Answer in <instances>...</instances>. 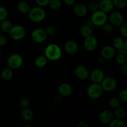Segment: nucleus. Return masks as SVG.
Listing matches in <instances>:
<instances>
[{
  "mask_svg": "<svg viewBox=\"0 0 127 127\" xmlns=\"http://www.w3.org/2000/svg\"><path fill=\"white\" fill-rule=\"evenodd\" d=\"M62 55V50L60 47L55 43L48 45L45 50V56L48 60H58L61 58Z\"/></svg>",
  "mask_w": 127,
  "mask_h": 127,
  "instance_id": "f257e3e1",
  "label": "nucleus"
},
{
  "mask_svg": "<svg viewBox=\"0 0 127 127\" xmlns=\"http://www.w3.org/2000/svg\"><path fill=\"white\" fill-rule=\"evenodd\" d=\"M30 19L34 22H40L45 19V11L41 7H34L31 9L28 12Z\"/></svg>",
  "mask_w": 127,
  "mask_h": 127,
  "instance_id": "f03ea898",
  "label": "nucleus"
},
{
  "mask_svg": "<svg viewBox=\"0 0 127 127\" xmlns=\"http://www.w3.org/2000/svg\"><path fill=\"white\" fill-rule=\"evenodd\" d=\"M91 19L94 26H102L107 21V16L105 12L99 9L93 12Z\"/></svg>",
  "mask_w": 127,
  "mask_h": 127,
  "instance_id": "7ed1b4c3",
  "label": "nucleus"
},
{
  "mask_svg": "<svg viewBox=\"0 0 127 127\" xmlns=\"http://www.w3.org/2000/svg\"><path fill=\"white\" fill-rule=\"evenodd\" d=\"M103 89L101 85L97 83H93L88 88L87 94L92 99H97L102 95Z\"/></svg>",
  "mask_w": 127,
  "mask_h": 127,
  "instance_id": "20e7f679",
  "label": "nucleus"
},
{
  "mask_svg": "<svg viewBox=\"0 0 127 127\" xmlns=\"http://www.w3.org/2000/svg\"><path fill=\"white\" fill-rule=\"evenodd\" d=\"M10 37L15 40H19L22 39L26 35V30L21 26H12L9 31Z\"/></svg>",
  "mask_w": 127,
  "mask_h": 127,
  "instance_id": "39448f33",
  "label": "nucleus"
},
{
  "mask_svg": "<svg viewBox=\"0 0 127 127\" xmlns=\"http://www.w3.org/2000/svg\"><path fill=\"white\" fill-rule=\"evenodd\" d=\"M23 64V59L20 55L12 54L7 60V64L12 69H18Z\"/></svg>",
  "mask_w": 127,
  "mask_h": 127,
  "instance_id": "423d86ee",
  "label": "nucleus"
},
{
  "mask_svg": "<svg viewBox=\"0 0 127 127\" xmlns=\"http://www.w3.org/2000/svg\"><path fill=\"white\" fill-rule=\"evenodd\" d=\"M47 34L45 30L42 29H36L32 31L31 33V38L33 42L40 43L44 42L47 39Z\"/></svg>",
  "mask_w": 127,
  "mask_h": 127,
  "instance_id": "0eeeda50",
  "label": "nucleus"
},
{
  "mask_svg": "<svg viewBox=\"0 0 127 127\" xmlns=\"http://www.w3.org/2000/svg\"><path fill=\"white\" fill-rule=\"evenodd\" d=\"M100 83H101V86L103 90L108 92L114 91L117 88V85L116 80L112 77L104 78Z\"/></svg>",
  "mask_w": 127,
  "mask_h": 127,
  "instance_id": "6e6552de",
  "label": "nucleus"
},
{
  "mask_svg": "<svg viewBox=\"0 0 127 127\" xmlns=\"http://www.w3.org/2000/svg\"><path fill=\"white\" fill-rule=\"evenodd\" d=\"M97 40L95 37L91 35L85 38L84 42V47L88 51H93L97 47Z\"/></svg>",
  "mask_w": 127,
  "mask_h": 127,
  "instance_id": "1a4fd4ad",
  "label": "nucleus"
},
{
  "mask_svg": "<svg viewBox=\"0 0 127 127\" xmlns=\"http://www.w3.org/2000/svg\"><path fill=\"white\" fill-rule=\"evenodd\" d=\"M125 21L122 14L119 12H113L110 16V22L114 26H120Z\"/></svg>",
  "mask_w": 127,
  "mask_h": 127,
  "instance_id": "9d476101",
  "label": "nucleus"
},
{
  "mask_svg": "<svg viewBox=\"0 0 127 127\" xmlns=\"http://www.w3.org/2000/svg\"><path fill=\"white\" fill-rule=\"evenodd\" d=\"M114 4L112 0H100L99 3V9L100 11L105 12H109L114 8Z\"/></svg>",
  "mask_w": 127,
  "mask_h": 127,
  "instance_id": "9b49d317",
  "label": "nucleus"
},
{
  "mask_svg": "<svg viewBox=\"0 0 127 127\" xmlns=\"http://www.w3.org/2000/svg\"><path fill=\"white\" fill-rule=\"evenodd\" d=\"M115 49L114 47L107 45L104 47L101 50V57L105 60H110L115 56Z\"/></svg>",
  "mask_w": 127,
  "mask_h": 127,
  "instance_id": "f8f14e48",
  "label": "nucleus"
},
{
  "mask_svg": "<svg viewBox=\"0 0 127 127\" xmlns=\"http://www.w3.org/2000/svg\"><path fill=\"white\" fill-rule=\"evenodd\" d=\"M99 120L104 124H107L114 119V114L110 110H105L101 112L99 117Z\"/></svg>",
  "mask_w": 127,
  "mask_h": 127,
  "instance_id": "ddd939ff",
  "label": "nucleus"
},
{
  "mask_svg": "<svg viewBox=\"0 0 127 127\" xmlns=\"http://www.w3.org/2000/svg\"><path fill=\"white\" fill-rule=\"evenodd\" d=\"M104 78V73L99 69H94L91 74V79L94 83L100 84Z\"/></svg>",
  "mask_w": 127,
  "mask_h": 127,
  "instance_id": "4468645a",
  "label": "nucleus"
},
{
  "mask_svg": "<svg viewBox=\"0 0 127 127\" xmlns=\"http://www.w3.org/2000/svg\"><path fill=\"white\" fill-rule=\"evenodd\" d=\"M64 50L69 55H74L78 52V45L74 41H67L64 44Z\"/></svg>",
  "mask_w": 127,
  "mask_h": 127,
  "instance_id": "2eb2a0df",
  "label": "nucleus"
},
{
  "mask_svg": "<svg viewBox=\"0 0 127 127\" xmlns=\"http://www.w3.org/2000/svg\"><path fill=\"white\" fill-rule=\"evenodd\" d=\"M76 76L81 80H85L89 76V71L86 67L83 66H79L77 67L75 70Z\"/></svg>",
  "mask_w": 127,
  "mask_h": 127,
  "instance_id": "dca6fc26",
  "label": "nucleus"
},
{
  "mask_svg": "<svg viewBox=\"0 0 127 127\" xmlns=\"http://www.w3.org/2000/svg\"><path fill=\"white\" fill-rule=\"evenodd\" d=\"M58 91L62 97H66L72 93V88L68 83H62L58 88Z\"/></svg>",
  "mask_w": 127,
  "mask_h": 127,
  "instance_id": "f3484780",
  "label": "nucleus"
},
{
  "mask_svg": "<svg viewBox=\"0 0 127 127\" xmlns=\"http://www.w3.org/2000/svg\"><path fill=\"white\" fill-rule=\"evenodd\" d=\"M74 12L78 17H84L88 13V8L83 4H77L74 7Z\"/></svg>",
  "mask_w": 127,
  "mask_h": 127,
  "instance_id": "a211bd4d",
  "label": "nucleus"
},
{
  "mask_svg": "<svg viewBox=\"0 0 127 127\" xmlns=\"http://www.w3.org/2000/svg\"><path fill=\"white\" fill-rule=\"evenodd\" d=\"M17 9L21 13L27 14L31 9V7L26 1H21L17 4Z\"/></svg>",
  "mask_w": 127,
  "mask_h": 127,
  "instance_id": "6ab92c4d",
  "label": "nucleus"
},
{
  "mask_svg": "<svg viewBox=\"0 0 127 127\" xmlns=\"http://www.w3.org/2000/svg\"><path fill=\"white\" fill-rule=\"evenodd\" d=\"M33 112L31 109L27 108H23L22 110L21 111V117L22 119L26 121H30L33 118Z\"/></svg>",
  "mask_w": 127,
  "mask_h": 127,
  "instance_id": "aec40b11",
  "label": "nucleus"
},
{
  "mask_svg": "<svg viewBox=\"0 0 127 127\" xmlns=\"http://www.w3.org/2000/svg\"><path fill=\"white\" fill-rule=\"evenodd\" d=\"M13 76V72L11 68H6L1 72V77L3 80L9 81Z\"/></svg>",
  "mask_w": 127,
  "mask_h": 127,
  "instance_id": "412c9836",
  "label": "nucleus"
},
{
  "mask_svg": "<svg viewBox=\"0 0 127 127\" xmlns=\"http://www.w3.org/2000/svg\"><path fill=\"white\" fill-rule=\"evenodd\" d=\"M47 63V58H46L45 56H38L35 61V64L36 66H37L38 68H43L45 66Z\"/></svg>",
  "mask_w": 127,
  "mask_h": 127,
  "instance_id": "4be33fe9",
  "label": "nucleus"
},
{
  "mask_svg": "<svg viewBox=\"0 0 127 127\" xmlns=\"http://www.w3.org/2000/svg\"><path fill=\"white\" fill-rule=\"evenodd\" d=\"M80 33L84 38L89 37V36L91 35L92 33H93V29H92V27H89V26L84 25L81 28Z\"/></svg>",
  "mask_w": 127,
  "mask_h": 127,
  "instance_id": "5701e85b",
  "label": "nucleus"
},
{
  "mask_svg": "<svg viewBox=\"0 0 127 127\" xmlns=\"http://www.w3.org/2000/svg\"><path fill=\"white\" fill-rule=\"evenodd\" d=\"M12 27V24L8 20H3L2 21L1 23V29L2 30V31H3L4 32H9V31H11V28Z\"/></svg>",
  "mask_w": 127,
  "mask_h": 127,
  "instance_id": "b1692460",
  "label": "nucleus"
},
{
  "mask_svg": "<svg viewBox=\"0 0 127 127\" xmlns=\"http://www.w3.org/2000/svg\"><path fill=\"white\" fill-rule=\"evenodd\" d=\"M48 5L52 10L57 11L62 7V2L60 0H50Z\"/></svg>",
  "mask_w": 127,
  "mask_h": 127,
  "instance_id": "393cba45",
  "label": "nucleus"
},
{
  "mask_svg": "<svg viewBox=\"0 0 127 127\" xmlns=\"http://www.w3.org/2000/svg\"><path fill=\"white\" fill-rule=\"evenodd\" d=\"M109 127H125V124L121 119H114L110 121L109 123Z\"/></svg>",
  "mask_w": 127,
  "mask_h": 127,
  "instance_id": "a878e982",
  "label": "nucleus"
},
{
  "mask_svg": "<svg viewBox=\"0 0 127 127\" xmlns=\"http://www.w3.org/2000/svg\"><path fill=\"white\" fill-rule=\"evenodd\" d=\"M124 42L125 40L121 37H116L113 41V47L115 48V49H119L124 46Z\"/></svg>",
  "mask_w": 127,
  "mask_h": 127,
  "instance_id": "bb28decb",
  "label": "nucleus"
},
{
  "mask_svg": "<svg viewBox=\"0 0 127 127\" xmlns=\"http://www.w3.org/2000/svg\"><path fill=\"white\" fill-rule=\"evenodd\" d=\"M125 115H126V111L124 108L119 107L116 108V110L114 112V115L117 119H123L125 116Z\"/></svg>",
  "mask_w": 127,
  "mask_h": 127,
  "instance_id": "cd10ccee",
  "label": "nucleus"
},
{
  "mask_svg": "<svg viewBox=\"0 0 127 127\" xmlns=\"http://www.w3.org/2000/svg\"><path fill=\"white\" fill-rule=\"evenodd\" d=\"M102 27V31L105 33H110L114 29V26L110 22H105L104 23Z\"/></svg>",
  "mask_w": 127,
  "mask_h": 127,
  "instance_id": "c85d7f7f",
  "label": "nucleus"
},
{
  "mask_svg": "<svg viewBox=\"0 0 127 127\" xmlns=\"http://www.w3.org/2000/svg\"><path fill=\"white\" fill-rule=\"evenodd\" d=\"M114 6L119 9L125 8L127 6V0H112Z\"/></svg>",
  "mask_w": 127,
  "mask_h": 127,
  "instance_id": "c756f323",
  "label": "nucleus"
},
{
  "mask_svg": "<svg viewBox=\"0 0 127 127\" xmlns=\"http://www.w3.org/2000/svg\"><path fill=\"white\" fill-rule=\"evenodd\" d=\"M120 101L119 98L113 97L109 101V106L112 109H116L120 106Z\"/></svg>",
  "mask_w": 127,
  "mask_h": 127,
  "instance_id": "7c9ffc66",
  "label": "nucleus"
},
{
  "mask_svg": "<svg viewBox=\"0 0 127 127\" xmlns=\"http://www.w3.org/2000/svg\"><path fill=\"white\" fill-rule=\"evenodd\" d=\"M88 9L89 10V11L91 12H95V11H97L99 10V3H97V2L96 1H93V2H91L90 3L88 4Z\"/></svg>",
  "mask_w": 127,
  "mask_h": 127,
  "instance_id": "2f4dec72",
  "label": "nucleus"
},
{
  "mask_svg": "<svg viewBox=\"0 0 127 127\" xmlns=\"http://www.w3.org/2000/svg\"><path fill=\"white\" fill-rule=\"evenodd\" d=\"M119 99L120 102L126 104L127 102V90L122 91L119 95Z\"/></svg>",
  "mask_w": 127,
  "mask_h": 127,
  "instance_id": "473e14b6",
  "label": "nucleus"
},
{
  "mask_svg": "<svg viewBox=\"0 0 127 127\" xmlns=\"http://www.w3.org/2000/svg\"><path fill=\"white\" fill-rule=\"evenodd\" d=\"M8 15V11L5 7H0V21L6 19Z\"/></svg>",
  "mask_w": 127,
  "mask_h": 127,
  "instance_id": "72a5a7b5",
  "label": "nucleus"
},
{
  "mask_svg": "<svg viewBox=\"0 0 127 127\" xmlns=\"http://www.w3.org/2000/svg\"><path fill=\"white\" fill-rule=\"evenodd\" d=\"M120 33L124 37H127V22L124 21V23L120 26Z\"/></svg>",
  "mask_w": 127,
  "mask_h": 127,
  "instance_id": "f704fd0d",
  "label": "nucleus"
},
{
  "mask_svg": "<svg viewBox=\"0 0 127 127\" xmlns=\"http://www.w3.org/2000/svg\"><path fill=\"white\" fill-rule=\"evenodd\" d=\"M117 61L120 64H123L127 63V56L125 55L120 54L119 53L117 57Z\"/></svg>",
  "mask_w": 127,
  "mask_h": 127,
  "instance_id": "c9c22d12",
  "label": "nucleus"
},
{
  "mask_svg": "<svg viewBox=\"0 0 127 127\" xmlns=\"http://www.w3.org/2000/svg\"><path fill=\"white\" fill-rule=\"evenodd\" d=\"M55 28L54 26H47V27H46L45 30L47 35H53L55 33Z\"/></svg>",
  "mask_w": 127,
  "mask_h": 127,
  "instance_id": "e433bc0d",
  "label": "nucleus"
},
{
  "mask_svg": "<svg viewBox=\"0 0 127 127\" xmlns=\"http://www.w3.org/2000/svg\"><path fill=\"white\" fill-rule=\"evenodd\" d=\"M20 104L22 108H27L29 105V100L26 98H24V99H21Z\"/></svg>",
  "mask_w": 127,
  "mask_h": 127,
  "instance_id": "4c0bfd02",
  "label": "nucleus"
},
{
  "mask_svg": "<svg viewBox=\"0 0 127 127\" xmlns=\"http://www.w3.org/2000/svg\"><path fill=\"white\" fill-rule=\"evenodd\" d=\"M50 0H35V2L40 6H47Z\"/></svg>",
  "mask_w": 127,
  "mask_h": 127,
  "instance_id": "58836bf2",
  "label": "nucleus"
},
{
  "mask_svg": "<svg viewBox=\"0 0 127 127\" xmlns=\"http://www.w3.org/2000/svg\"><path fill=\"white\" fill-rule=\"evenodd\" d=\"M120 71L122 74L126 75L127 74V63H124V64H121V67H120Z\"/></svg>",
  "mask_w": 127,
  "mask_h": 127,
  "instance_id": "ea45409f",
  "label": "nucleus"
},
{
  "mask_svg": "<svg viewBox=\"0 0 127 127\" xmlns=\"http://www.w3.org/2000/svg\"><path fill=\"white\" fill-rule=\"evenodd\" d=\"M6 43V38L4 35L0 34V47L4 46Z\"/></svg>",
  "mask_w": 127,
  "mask_h": 127,
  "instance_id": "a19ab883",
  "label": "nucleus"
},
{
  "mask_svg": "<svg viewBox=\"0 0 127 127\" xmlns=\"http://www.w3.org/2000/svg\"><path fill=\"white\" fill-rule=\"evenodd\" d=\"M117 50H118V52H119V53H120V54H123V55H127V48H126V47L123 46L122 48H119V49H118Z\"/></svg>",
  "mask_w": 127,
  "mask_h": 127,
  "instance_id": "79ce46f5",
  "label": "nucleus"
},
{
  "mask_svg": "<svg viewBox=\"0 0 127 127\" xmlns=\"http://www.w3.org/2000/svg\"><path fill=\"white\" fill-rule=\"evenodd\" d=\"M63 100V98H62V95H58V96H55V98L53 99V101L55 103H60Z\"/></svg>",
  "mask_w": 127,
  "mask_h": 127,
  "instance_id": "37998d69",
  "label": "nucleus"
},
{
  "mask_svg": "<svg viewBox=\"0 0 127 127\" xmlns=\"http://www.w3.org/2000/svg\"><path fill=\"white\" fill-rule=\"evenodd\" d=\"M77 127H88L89 125L85 122H80L77 124Z\"/></svg>",
  "mask_w": 127,
  "mask_h": 127,
  "instance_id": "c03bdc74",
  "label": "nucleus"
},
{
  "mask_svg": "<svg viewBox=\"0 0 127 127\" xmlns=\"http://www.w3.org/2000/svg\"><path fill=\"white\" fill-rule=\"evenodd\" d=\"M63 1H64V3L68 6H71L75 2V0H63Z\"/></svg>",
  "mask_w": 127,
  "mask_h": 127,
  "instance_id": "a18cd8bd",
  "label": "nucleus"
},
{
  "mask_svg": "<svg viewBox=\"0 0 127 127\" xmlns=\"http://www.w3.org/2000/svg\"><path fill=\"white\" fill-rule=\"evenodd\" d=\"M84 25H86V26H89V27H92V28H93V27L94 26V24H93V22H92L91 19L87 20V21L85 22V24H84Z\"/></svg>",
  "mask_w": 127,
  "mask_h": 127,
  "instance_id": "49530a36",
  "label": "nucleus"
},
{
  "mask_svg": "<svg viewBox=\"0 0 127 127\" xmlns=\"http://www.w3.org/2000/svg\"><path fill=\"white\" fill-rule=\"evenodd\" d=\"M104 60H105V59L102 57H100L98 58V62L99 63H103L104 62Z\"/></svg>",
  "mask_w": 127,
  "mask_h": 127,
  "instance_id": "de8ad7c7",
  "label": "nucleus"
},
{
  "mask_svg": "<svg viewBox=\"0 0 127 127\" xmlns=\"http://www.w3.org/2000/svg\"><path fill=\"white\" fill-rule=\"evenodd\" d=\"M94 1H96V2H98V1H100V0H93Z\"/></svg>",
  "mask_w": 127,
  "mask_h": 127,
  "instance_id": "09e8293b",
  "label": "nucleus"
},
{
  "mask_svg": "<svg viewBox=\"0 0 127 127\" xmlns=\"http://www.w3.org/2000/svg\"><path fill=\"white\" fill-rule=\"evenodd\" d=\"M1 49H0V55H1Z\"/></svg>",
  "mask_w": 127,
  "mask_h": 127,
  "instance_id": "8fccbe9b",
  "label": "nucleus"
}]
</instances>
